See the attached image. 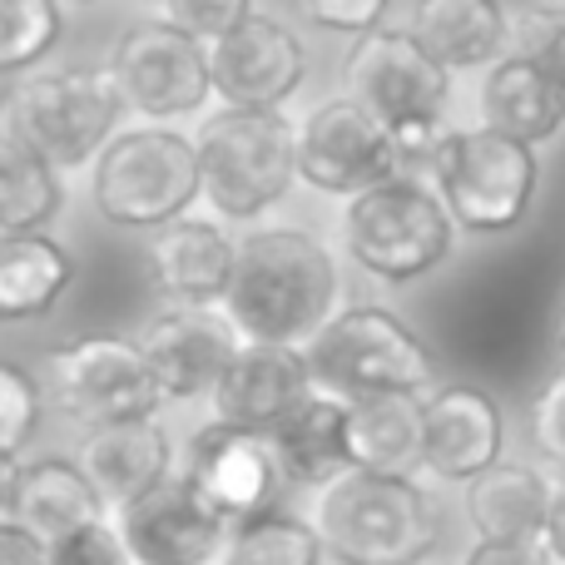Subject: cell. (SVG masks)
Masks as SVG:
<instances>
[{
    "instance_id": "2",
    "label": "cell",
    "mask_w": 565,
    "mask_h": 565,
    "mask_svg": "<svg viewBox=\"0 0 565 565\" xmlns=\"http://www.w3.org/2000/svg\"><path fill=\"white\" fill-rule=\"evenodd\" d=\"M308 521L338 565H427L441 546V507L417 477L348 467L312 491Z\"/></svg>"
},
{
    "instance_id": "40",
    "label": "cell",
    "mask_w": 565,
    "mask_h": 565,
    "mask_svg": "<svg viewBox=\"0 0 565 565\" xmlns=\"http://www.w3.org/2000/svg\"><path fill=\"white\" fill-rule=\"evenodd\" d=\"M15 477L20 457H0V521H10V511H15Z\"/></svg>"
},
{
    "instance_id": "42",
    "label": "cell",
    "mask_w": 565,
    "mask_h": 565,
    "mask_svg": "<svg viewBox=\"0 0 565 565\" xmlns=\"http://www.w3.org/2000/svg\"><path fill=\"white\" fill-rule=\"evenodd\" d=\"M60 6H75V10H85V6H99V0H60Z\"/></svg>"
},
{
    "instance_id": "37",
    "label": "cell",
    "mask_w": 565,
    "mask_h": 565,
    "mask_svg": "<svg viewBox=\"0 0 565 565\" xmlns=\"http://www.w3.org/2000/svg\"><path fill=\"white\" fill-rule=\"evenodd\" d=\"M461 565H556L546 536H521V541H481L467 551Z\"/></svg>"
},
{
    "instance_id": "22",
    "label": "cell",
    "mask_w": 565,
    "mask_h": 565,
    "mask_svg": "<svg viewBox=\"0 0 565 565\" xmlns=\"http://www.w3.org/2000/svg\"><path fill=\"white\" fill-rule=\"evenodd\" d=\"M407 30L451 75L497 65L511 45V15L501 0H417Z\"/></svg>"
},
{
    "instance_id": "10",
    "label": "cell",
    "mask_w": 565,
    "mask_h": 565,
    "mask_svg": "<svg viewBox=\"0 0 565 565\" xmlns=\"http://www.w3.org/2000/svg\"><path fill=\"white\" fill-rule=\"evenodd\" d=\"M105 70L115 75V89L129 115L149 125H174V119L209 115L214 99V70L209 45L174 25V20H139L115 40Z\"/></svg>"
},
{
    "instance_id": "33",
    "label": "cell",
    "mask_w": 565,
    "mask_h": 565,
    "mask_svg": "<svg viewBox=\"0 0 565 565\" xmlns=\"http://www.w3.org/2000/svg\"><path fill=\"white\" fill-rule=\"evenodd\" d=\"M254 10H258V0H169L164 20H174L184 35L214 45V40H224L234 25H244Z\"/></svg>"
},
{
    "instance_id": "43",
    "label": "cell",
    "mask_w": 565,
    "mask_h": 565,
    "mask_svg": "<svg viewBox=\"0 0 565 565\" xmlns=\"http://www.w3.org/2000/svg\"><path fill=\"white\" fill-rule=\"evenodd\" d=\"M129 6H159V10H164L169 0H129Z\"/></svg>"
},
{
    "instance_id": "26",
    "label": "cell",
    "mask_w": 565,
    "mask_h": 565,
    "mask_svg": "<svg viewBox=\"0 0 565 565\" xmlns=\"http://www.w3.org/2000/svg\"><path fill=\"white\" fill-rule=\"evenodd\" d=\"M342 422H348V402L328 397V392H308V397L268 431L282 477L308 487V491H318V487H328L332 477H342V471H348V437H342Z\"/></svg>"
},
{
    "instance_id": "17",
    "label": "cell",
    "mask_w": 565,
    "mask_h": 565,
    "mask_svg": "<svg viewBox=\"0 0 565 565\" xmlns=\"http://www.w3.org/2000/svg\"><path fill=\"white\" fill-rule=\"evenodd\" d=\"M507 447V417L497 397L471 382L431 387L422 402V471L441 481H471L501 461Z\"/></svg>"
},
{
    "instance_id": "5",
    "label": "cell",
    "mask_w": 565,
    "mask_h": 565,
    "mask_svg": "<svg viewBox=\"0 0 565 565\" xmlns=\"http://www.w3.org/2000/svg\"><path fill=\"white\" fill-rule=\"evenodd\" d=\"M312 387L338 402L358 397H422L437 387L431 348L382 302L338 308L302 348Z\"/></svg>"
},
{
    "instance_id": "7",
    "label": "cell",
    "mask_w": 565,
    "mask_h": 565,
    "mask_svg": "<svg viewBox=\"0 0 565 565\" xmlns=\"http://www.w3.org/2000/svg\"><path fill=\"white\" fill-rule=\"evenodd\" d=\"M125 99L105 65H60L30 70L6 99V125L25 149H35L60 174L89 169L99 149L119 135Z\"/></svg>"
},
{
    "instance_id": "35",
    "label": "cell",
    "mask_w": 565,
    "mask_h": 565,
    "mask_svg": "<svg viewBox=\"0 0 565 565\" xmlns=\"http://www.w3.org/2000/svg\"><path fill=\"white\" fill-rule=\"evenodd\" d=\"M392 0H302V15L312 20L318 30H328V35H372V30L382 25V15H387Z\"/></svg>"
},
{
    "instance_id": "11",
    "label": "cell",
    "mask_w": 565,
    "mask_h": 565,
    "mask_svg": "<svg viewBox=\"0 0 565 565\" xmlns=\"http://www.w3.org/2000/svg\"><path fill=\"white\" fill-rule=\"evenodd\" d=\"M342 85L372 119L387 125V135H397L407 125H441L451 99V70H441L412 30L377 25L372 35L352 40L342 60Z\"/></svg>"
},
{
    "instance_id": "29",
    "label": "cell",
    "mask_w": 565,
    "mask_h": 565,
    "mask_svg": "<svg viewBox=\"0 0 565 565\" xmlns=\"http://www.w3.org/2000/svg\"><path fill=\"white\" fill-rule=\"evenodd\" d=\"M214 565H328V551L308 516H288L274 507L264 516L234 521Z\"/></svg>"
},
{
    "instance_id": "16",
    "label": "cell",
    "mask_w": 565,
    "mask_h": 565,
    "mask_svg": "<svg viewBox=\"0 0 565 565\" xmlns=\"http://www.w3.org/2000/svg\"><path fill=\"white\" fill-rule=\"evenodd\" d=\"M115 526L139 565H214L228 541V521L179 471L119 511Z\"/></svg>"
},
{
    "instance_id": "21",
    "label": "cell",
    "mask_w": 565,
    "mask_h": 565,
    "mask_svg": "<svg viewBox=\"0 0 565 565\" xmlns=\"http://www.w3.org/2000/svg\"><path fill=\"white\" fill-rule=\"evenodd\" d=\"M10 521H20V526L35 531L50 546V541H60V536H75V531L95 526V521H109V507L95 491V481L85 477L79 461L35 457V461H20Z\"/></svg>"
},
{
    "instance_id": "30",
    "label": "cell",
    "mask_w": 565,
    "mask_h": 565,
    "mask_svg": "<svg viewBox=\"0 0 565 565\" xmlns=\"http://www.w3.org/2000/svg\"><path fill=\"white\" fill-rule=\"evenodd\" d=\"M65 40L60 0H0V75H30Z\"/></svg>"
},
{
    "instance_id": "38",
    "label": "cell",
    "mask_w": 565,
    "mask_h": 565,
    "mask_svg": "<svg viewBox=\"0 0 565 565\" xmlns=\"http://www.w3.org/2000/svg\"><path fill=\"white\" fill-rule=\"evenodd\" d=\"M0 565H50V546L20 521H0Z\"/></svg>"
},
{
    "instance_id": "39",
    "label": "cell",
    "mask_w": 565,
    "mask_h": 565,
    "mask_svg": "<svg viewBox=\"0 0 565 565\" xmlns=\"http://www.w3.org/2000/svg\"><path fill=\"white\" fill-rule=\"evenodd\" d=\"M546 546H551V556L565 561V471H561V481L551 487V516H546Z\"/></svg>"
},
{
    "instance_id": "18",
    "label": "cell",
    "mask_w": 565,
    "mask_h": 565,
    "mask_svg": "<svg viewBox=\"0 0 565 565\" xmlns=\"http://www.w3.org/2000/svg\"><path fill=\"white\" fill-rule=\"evenodd\" d=\"M312 387V372L302 348L288 342H238V352L228 358L224 377L214 387V422L248 431H274L292 407H298Z\"/></svg>"
},
{
    "instance_id": "19",
    "label": "cell",
    "mask_w": 565,
    "mask_h": 565,
    "mask_svg": "<svg viewBox=\"0 0 565 565\" xmlns=\"http://www.w3.org/2000/svg\"><path fill=\"white\" fill-rule=\"evenodd\" d=\"M238 238L224 228V218L184 214L174 224L149 234V282L179 308H224L228 278H234Z\"/></svg>"
},
{
    "instance_id": "1",
    "label": "cell",
    "mask_w": 565,
    "mask_h": 565,
    "mask_svg": "<svg viewBox=\"0 0 565 565\" xmlns=\"http://www.w3.org/2000/svg\"><path fill=\"white\" fill-rule=\"evenodd\" d=\"M338 258L312 228L254 224L238 238L234 278L224 292V312L238 338L308 348L312 332L338 312Z\"/></svg>"
},
{
    "instance_id": "23",
    "label": "cell",
    "mask_w": 565,
    "mask_h": 565,
    "mask_svg": "<svg viewBox=\"0 0 565 565\" xmlns=\"http://www.w3.org/2000/svg\"><path fill=\"white\" fill-rule=\"evenodd\" d=\"M75 288V258L50 228L0 234V322H40Z\"/></svg>"
},
{
    "instance_id": "3",
    "label": "cell",
    "mask_w": 565,
    "mask_h": 565,
    "mask_svg": "<svg viewBox=\"0 0 565 565\" xmlns=\"http://www.w3.org/2000/svg\"><path fill=\"white\" fill-rule=\"evenodd\" d=\"M204 204L224 224L254 228L298 179V125L282 109L218 105L194 129Z\"/></svg>"
},
{
    "instance_id": "9",
    "label": "cell",
    "mask_w": 565,
    "mask_h": 565,
    "mask_svg": "<svg viewBox=\"0 0 565 565\" xmlns=\"http://www.w3.org/2000/svg\"><path fill=\"white\" fill-rule=\"evenodd\" d=\"M40 387L60 417L79 422L85 431L129 417H159L164 407L145 348L125 332H85V338L55 342L40 362Z\"/></svg>"
},
{
    "instance_id": "34",
    "label": "cell",
    "mask_w": 565,
    "mask_h": 565,
    "mask_svg": "<svg viewBox=\"0 0 565 565\" xmlns=\"http://www.w3.org/2000/svg\"><path fill=\"white\" fill-rule=\"evenodd\" d=\"M50 565H139V561L125 546V536H119L115 516H109V521L75 531V536L50 541Z\"/></svg>"
},
{
    "instance_id": "31",
    "label": "cell",
    "mask_w": 565,
    "mask_h": 565,
    "mask_svg": "<svg viewBox=\"0 0 565 565\" xmlns=\"http://www.w3.org/2000/svg\"><path fill=\"white\" fill-rule=\"evenodd\" d=\"M40 407H45V387L35 382V372L0 358V457L25 451L40 427Z\"/></svg>"
},
{
    "instance_id": "44",
    "label": "cell",
    "mask_w": 565,
    "mask_h": 565,
    "mask_svg": "<svg viewBox=\"0 0 565 565\" xmlns=\"http://www.w3.org/2000/svg\"><path fill=\"white\" fill-rule=\"evenodd\" d=\"M556 10H565V0H556Z\"/></svg>"
},
{
    "instance_id": "28",
    "label": "cell",
    "mask_w": 565,
    "mask_h": 565,
    "mask_svg": "<svg viewBox=\"0 0 565 565\" xmlns=\"http://www.w3.org/2000/svg\"><path fill=\"white\" fill-rule=\"evenodd\" d=\"M65 209V179L55 164L25 149L10 129H0V234L50 228Z\"/></svg>"
},
{
    "instance_id": "20",
    "label": "cell",
    "mask_w": 565,
    "mask_h": 565,
    "mask_svg": "<svg viewBox=\"0 0 565 565\" xmlns=\"http://www.w3.org/2000/svg\"><path fill=\"white\" fill-rule=\"evenodd\" d=\"M75 461L105 497L109 516H119L125 507H135L139 497H149L154 487H164L174 477V437L159 417L109 422V427L85 431Z\"/></svg>"
},
{
    "instance_id": "6",
    "label": "cell",
    "mask_w": 565,
    "mask_h": 565,
    "mask_svg": "<svg viewBox=\"0 0 565 565\" xmlns=\"http://www.w3.org/2000/svg\"><path fill=\"white\" fill-rule=\"evenodd\" d=\"M451 238H457V224L441 194L431 189V179L412 169L352 194L342 209V244L352 264L392 288H407L447 264Z\"/></svg>"
},
{
    "instance_id": "12",
    "label": "cell",
    "mask_w": 565,
    "mask_h": 565,
    "mask_svg": "<svg viewBox=\"0 0 565 565\" xmlns=\"http://www.w3.org/2000/svg\"><path fill=\"white\" fill-rule=\"evenodd\" d=\"M402 174L387 125L372 119L352 95L322 99L298 119V179L318 194L352 199L382 179Z\"/></svg>"
},
{
    "instance_id": "8",
    "label": "cell",
    "mask_w": 565,
    "mask_h": 565,
    "mask_svg": "<svg viewBox=\"0 0 565 565\" xmlns=\"http://www.w3.org/2000/svg\"><path fill=\"white\" fill-rule=\"evenodd\" d=\"M451 224L467 234H511L536 199V149L497 129H447L427 164Z\"/></svg>"
},
{
    "instance_id": "24",
    "label": "cell",
    "mask_w": 565,
    "mask_h": 565,
    "mask_svg": "<svg viewBox=\"0 0 565 565\" xmlns=\"http://www.w3.org/2000/svg\"><path fill=\"white\" fill-rule=\"evenodd\" d=\"M481 125L521 145H546L565 125V89L526 55H501L481 85Z\"/></svg>"
},
{
    "instance_id": "36",
    "label": "cell",
    "mask_w": 565,
    "mask_h": 565,
    "mask_svg": "<svg viewBox=\"0 0 565 565\" xmlns=\"http://www.w3.org/2000/svg\"><path fill=\"white\" fill-rule=\"evenodd\" d=\"M531 441H536V451L551 467L565 471V367L546 382V392L531 407Z\"/></svg>"
},
{
    "instance_id": "4",
    "label": "cell",
    "mask_w": 565,
    "mask_h": 565,
    "mask_svg": "<svg viewBox=\"0 0 565 565\" xmlns=\"http://www.w3.org/2000/svg\"><path fill=\"white\" fill-rule=\"evenodd\" d=\"M89 204L109 228L135 234H154L194 214V204H204L194 135L149 119L119 129L89 164Z\"/></svg>"
},
{
    "instance_id": "13",
    "label": "cell",
    "mask_w": 565,
    "mask_h": 565,
    "mask_svg": "<svg viewBox=\"0 0 565 565\" xmlns=\"http://www.w3.org/2000/svg\"><path fill=\"white\" fill-rule=\"evenodd\" d=\"M184 477L199 487V497L234 526V521L264 516L278 507V491L288 487L278 467V451L268 431L228 427V422H209L194 431L184 457Z\"/></svg>"
},
{
    "instance_id": "25",
    "label": "cell",
    "mask_w": 565,
    "mask_h": 565,
    "mask_svg": "<svg viewBox=\"0 0 565 565\" xmlns=\"http://www.w3.org/2000/svg\"><path fill=\"white\" fill-rule=\"evenodd\" d=\"M551 487L556 481L541 477L536 467L521 461H497L481 477L467 481V516L481 541H521V536H546L551 516Z\"/></svg>"
},
{
    "instance_id": "14",
    "label": "cell",
    "mask_w": 565,
    "mask_h": 565,
    "mask_svg": "<svg viewBox=\"0 0 565 565\" xmlns=\"http://www.w3.org/2000/svg\"><path fill=\"white\" fill-rule=\"evenodd\" d=\"M209 70H214V99L224 105L282 109L308 79V45L288 20L254 10L244 25L209 45Z\"/></svg>"
},
{
    "instance_id": "27",
    "label": "cell",
    "mask_w": 565,
    "mask_h": 565,
    "mask_svg": "<svg viewBox=\"0 0 565 565\" xmlns=\"http://www.w3.org/2000/svg\"><path fill=\"white\" fill-rule=\"evenodd\" d=\"M348 467L417 477L422 471V402L417 397H358L348 402Z\"/></svg>"
},
{
    "instance_id": "41",
    "label": "cell",
    "mask_w": 565,
    "mask_h": 565,
    "mask_svg": "<svg viewBox=\"0 0 565 565\" xmlns=\"http://www.w3.org/2000/svg\"><path fill=\"white\" fill-rule=\"evenodd\" d=\"M556 342H561V352H565V298H561V312H556Z\"/></svg>"
},
{
    "instance_id": "32",
    "label": "cell",
    "mask_w": 565,
    "mask_h": 565,
    "mask_svg": "<svg viewBox=\"0 0 565 565\" xmlns=\"http://www.w3.org/2000/svg\"><path fill=\"white\" fill-rule=\"evenodd\" d=\"M511 45H516V55L541 65L565 89V10L541 6V10H526L521 20H511Z\"/></svg>"
},
{
    "instance_id": "15",
    "label": "cell",
    "mask_w": 565,
    "mask_h": 565,
    "mask_svg": "<svg viewBox=\"0 0 565 565\" xmlns=\"http://www.w3.org/2000/svg\"><path fill=\"white\" fill-rule=\"evenodd\" d=\"M238 342L244 338H238V328L228 322L224 308H179V302L154 312L145 322V332H139V348H145L149 367H154L164 407L169 402L214 397Z\"/></svg>"
}]
</instances>
